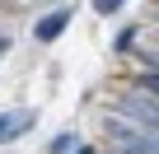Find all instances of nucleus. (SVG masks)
Here are the masks:
<instances>
[{
  "mask_svg": "<svg viewBox=\"0 0 159 154\" xmlns=\"http://www.w3.org/2000/svg\"><path fill=\"white\" fill-rule=\"evenodd\" d=\"M112 131V154H159V131L150 126H136V121H108Z\"/></svg>",
  "mask_w": 159,
  "mask_h": 154,
  "instance_id": "f257e3e1",
  "label": "nucleus"
},
{
  "mask_svg": "<svg viewBox=\"0 0 159 154\" xmlns=\"http://www.w3.org/2000/svg\"><path fill=\"white\" fill-rule=\"evenodd\" d=\"M0 51H5V37H0Z\"/></svg>",
  "mask_w": 159,
  "mask_h": 154,
  "instance_id": "1a4fd4ad",
  "label": "nucleus"
},
{
  "mask_svg": "<svg viewBox=\"0 0 159 154\" xmlns=\"http://www.w3.org/2000/svg\"><path fill=\"white\" fill-rule=\"evenodd\" d=\"M122 5H126V0H94V10H98V14H117Z\"/></svg>",
  "mask_w": 159,
  "mask_h": 154,
  "instance_id": "423d86ee",
  "label": "nucleus"
},
{
  "mask_svg": "<svg viewBox=\"0 0 159 154\" xmlns=\"http://www.w3.org/2000/svg\"><path fill=\"white\" fill-rule=\"evenodd\" d=\"M131 37H136V28H122V33H117V42H112V47H117V51H126V47H131Z\"/></svg>",
  "mask_w": 159,
  "mask_h": 154,
  "instance_id": "0eeeda50",
  "label": "nucleus"
},
{
  "mask_svg": "<svg viewBox=\"0 0 159 154\" xmlns=\"http://www.w3.org/2000/svg\"><path fill=\"white\" fill-rule=\"evenodd\" d=\"M66 24H70V10H56V14H47V19H38V28H33V37H38V42H52V37H61V33H66Z\"/></svg>",
  "mask_w": 159,
  "mask_h": 154,
  "instance_id": "7ed1b4c3",
  "label": "nucleus"
},
{
  "mask_svg": "<svg viewBox=\"0 0 159 154\" xmlns=\"http://www.w3.org/2000/svg\"><path fill=\"white\" fill-rule=\"evenodd\" d=\"M66 149H75V135H70V131H66V135H56V140H52V154H66Z\"/></svg>",
  "mask_w": 159,
  "mask_h": 154,
  "instance_id": "39448f33",
  "label": "nucleus"
},
{
  "mask_svg": "<svg viewBox=\"0 0 159 154\" xmlns=\"http://www.w3.org/2000/svg\"><path fill=\"white\" fill-rule=\"evenodd\" d=\"M33 121H38L33 112H19V117H14V112H0V140H14V135H24Z\"/></svg>",
  "mask_w": 159,
  "mask_h": 154,
  "instance_id": "20e7f679",
  "label": "nucleus"
},
{
  "mask_svg": "<svg viewBox=\"0 0 159 154\" xmlns=\"http://www.w3.org/2000/svg\"><path fill=\"white\" fill-rule=\"evenodd\" d=\"M122 112H126V121L159 131V103H154V98H145V94H131V98L122 103Z\"/></svg>",
  "mask_w": 159,
  "mask_h": 154,
  "instance_id": "f03ea898",
  "label": "nucleus"
},
{
  "mask_svg": "<svg viewBox=\"0 0 159 154\" xmlns=\"http://www.w3.org/2000/svg\"><path fill=\"white\" fill-rule=\"evenodd\" d=\"M140 84H145L150 94H159V70H145V80H140Z\"/></svg>",
  "mask_w": 159,
  "mask_h": 154,
  "instance_id": "6e6552de",
  "label": "nucleus"
}]
</instances>
